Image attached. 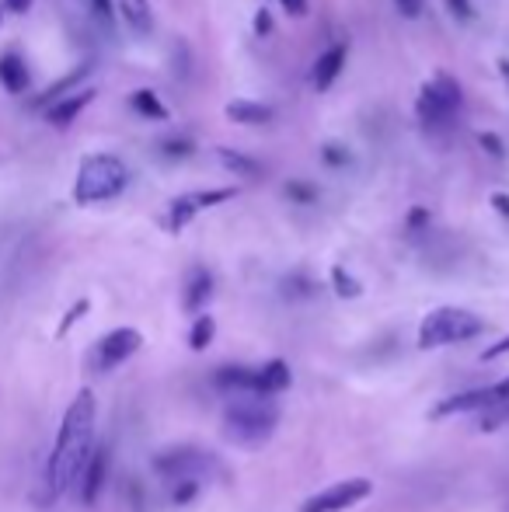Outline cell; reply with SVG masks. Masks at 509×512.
I'll use <instances>...</instances> for the list:
<instances>
[{
  "label": "cell",
  "instance_id": "cell-1",
  "mask_svg": "<svg viewBox=\"0 0 509 512\" xmlns=\"http://www.w3.org/2000/svg\"><path fill=\"white\" fill-rule=\"evenodd\" d=\"M95 394L81 391L74 401H70L67 415L60 422V432H56L53 453H49L46 464V485L53 495H63L70 488H77V478H81L84 464H88L91 450H95Z\"/></svg>",
  "mask_w": 509,
  "mask_h": 512
},
{
  "label": "cell",
  "instance_id": "cell-2",
  "mask_svg": "<svg viewBox=\"0 0 509 512\" xmlns=\"http://www.w3.org/2000/svg\"><path fill=\"white\" fill-rule=\"evenodd\" d=\"M213 387L234 398H276L279 391L290 387V366L283 359H272L265 366H220L213 373Z\"/></svg>",
  "mask_w": 509,
  "mask_h": 512
},
{
  "label": "cell",
  "instance_id": "cell-3",
  "mask_svg": "<svg viewBox=\"0 0 509 512\" xmlns=\"http://www.w3.org/2000/svg\"><path fill=\"white\" fill-rule=\"evenodd\" d=\"M126 182H129V171L116 154H95L77 171L74 199L81 206L105 203V199H116L126 189Z\"/></svg>",
  "mask_w": 509,
  "mask_h": 512
},
{
  "label": "cell",
  "instance_id": "cell-4",
  "mask_svg": "<svg viewBox=\"0 0 509 512\" xmlns=\"http://www.w3.org/2000/svg\"><path fill=\"white\" fill-rule=\"evenodd\" d=\"M485 331V321L464 307H440L429 310L419 324V349H443V345L471 342Z\"/></svg>",
  "mask_w": 509,
  "mask_h": 512
},
{
  "label": "cell",
  "instance_id": "cell-5",
  "mask_svg": "<svg viewBox=\"0 0 509 512\" xmlns=\"http://www.w3.org/2000/svg\"><path fill=\"white\" fill-rule=\"evenodd\" d=\"M154 471L161 474L168 485H203V481L224 474L220 460L210 450H196V446H171V450L157 453Z\"/></svg>",
  "mask_w": 509,
  "mask_h": 512
},
{
  "label": "cell",
  "instance_id": "cell-6",
  "mask_svg": "<svg viewBox=\"0 0 509 512\" xmlns=\"http://www.w3.org/2000/svg\"><path fill=\"white\" fill-rule=\"evenodd\" d=\"M276 408L262 398H234L231 405L224 411V425H227V436L234 443H245V446H258L276 432Z\"/></svg>",
  "mask_w": 509,
  "mask_h": 512
},
{
  "label": "cell",
  "instance_id": "cell-7",
  "mask_svg": "<svg viewBox=\"0 0 509 512\" xmlns=\"http://www.w3.org/2000/svg\"><path fill=\"white\" fill-rule=\"evenodd\" d=\"M509 401V377L499 380L492 387H475V391H464V394H454V398H443L440 405L433 408V418H450V415H464V411H489L503 408Z\"/></svg>",
  "mask_w": 509,
  "mask_h": 512
},
{
  "label": "cell",
  "instance_id": "cell-8",
  "mask_svg": "<svg viewBox=\"0 0 509 512\" xmlns=\"http://www.w3.org/2000/svg\"><path fill=\"white\" fill-rule=\"evenodd\" d=\"M461 112V88L450 81L447 74H440L419 98V119L426 126H447L454 115Z\"/></svg>",
  "mask_w": 509,
  "mask_h": 512
},
{
  "label": "cell",
  "instance_id": "cell-9",
  "mask_svg": "<svg viewBox=\"0 0 509 512\" xmlns=\"http://www.w3.org/2000/svg\"><path fill=\"white\" fill-rule=\"evenodd\" d=\"M374 492V485H370L367 478H346V481H335L332 488H325V492L311 495V499L300 506V512H346L353 509L356 502H363L367 495Z\"/></svg>",
  "mask_w": 509,
  "mask_h": 512
},
{
  "label": "cell",
  "instance_id": "cell-10",
  "mask_svg": "<svg viewBox=\"0 0 509 512\" xmlns=\"http://www.w3.org/2000/svg\"><path fill=\"white\" fill-rule=\"evenodd\" d=\"M140 345H143V335L136 328H116L95 345L91 363H95V370L109 373V370H116V366H123L129 356H136Z\"/></svg>",
  "mask_w": 509,
  "mask_h": 512
},
{
  "label": "cell",
  "instance_id": "cell-11",
  "mask_svg": "<svg viewBox=\"0 0 509 512\" xmlns=\"http://www.w3.org/2000/svg\"><path fill=\"white\" fill-rule=\"evenodd\" d=\"M105 478H109V450H105V446H95L88 464H84L81 478H77V495H81L84 506H95L98 495H102V488H105Z\"/></svg>",
  "mask_w": 509,
  "mask_h": 512
},
{
  "label": "cell",
  "instance_id": "cell-12",
  "mask_svg": "<svg viewBox=\"0 0 509 512\" xmlns=\"http://www.w3.org/2000/svg\"><path fill=\"white\" fill-rule=\"evenodd\" d=\"M231 196H234V189H217V192H192V196L175 199V203H171V220H168V227H171V230H182L185 223H189L192 216L199 213V209L217 206V203H227Z\"/></svg>",
  "mask_w": 509,
  "mask_h": 512
},
{
  "label": "cell",
  "instance_id": "cell-13",
  "mask_svg": "<svg viewBox=\"0 0 509 512\" xmlns=\"http://www.w3.org/2000/svg\"><path fill=\"white\" fill-rule=\"evenodd\" d=\"M342 67H346V46H332L328 53L318 56V63H314V88L325 91L335 84V77L342 74Z\"/></svg>",
  "mask_w": 509,
  "mask_h": 512
},
{
  "label": "cell",
  "instance_id": "cell-14",
  "mask_svg": "<svg viewBox=\"0 0 509 512\" xmlns=\"http://www.w3.org/2000/svg\"><path fill=\"white\" fill-rule=\"evenodd\" d=\"M95 98V91H81V95H70V98H63V102H56L53 108H46V119L53 122V126H70V122L77 119V115L84 112V105Z\"/></svg>",
  "mask_w": 509,
  "mask_h": 512
},
{
  "label": "cell",
  "instance_id": "cell-15",
  "mask_svg": "<svg viewBox=\"0 0 509 512\" xmlns=\"http://www.w3.org/2000/svg\"><path fill=\"white\" fill-rule=\"evenodd\" d=\"M0 84H4L11 95H18V91L28 88V67H25V60H21L18 53L0 56Z\"/></svg>",
  "mask_w": 509,
  "mask_h": 512
},
{
  "label": "cell",
  "instance_id": "cell-16",
  "mask_svg": "<svg viewBox=\"0 0 509 512\" xmlns=\"http://www.w3.org/2000/svg\"><path fill=\"white\" fill-rule=\"evenodd\" d=\"M210 293H213V276L206 269H192L189 283H185V310H192V314L203 310Z\"/></svg>",
  "mask_w": 509,
  "mask_h": 512
},
{
  "label": "cell",
  "instance_id": "cell-17",
  "mask_svg": "<svg viewBox=\"0 0 509 512\" xmlns=\"http://www.w3.org/2000/svg\"><path fill=\"white\" fill-rule=\"evenodd\" d=\"M227 119L245 122V126H262V122L272 119V108L262 102H245V98H238V102L227 105Z\"/></svg>",
  "mask_w": 509,
  "mask_h": 512
},
{
  "label": "cell",
  "instance_id": "cell-18",
  "mask_svg": "<svg viewBox=\"0 0 509 512\" xmlns=\"http://www.w3.org/2000/svg\"><path fill=\"white\" fill-rule=\"evenodd\" d=\"M217 154H220V161H224V168L238 171V175H245V178L262 175V164L252 161V157H245V154H238V150H217Z\"/></svg>",
  "mask_w": 509,
  "mask_h": 512
},
{
  "label": "cell",
  "instance_id": "cell-19",
  "mask_svg": "<svg viewBox=\"0 0 509 512\" xmlns=\"http://www.w3.org/2000/svg\"><path fill=\"white\" fill-rule=\"evenodd\" d=\"M129 105H133V112L147 115V119H164V115H168V108L157 102L154 91H133V95H129Z\"/></svg>",
  "mask_w": 509,
  "mask_h": 512
},
{
  "label": "cell",
  "instance_id": "cell-20",
  "mask_svg": "<svg viewBox=\"0 0 509 512\" xmlns=\"http://www.w3.org/2000/svg\"><path fill=\"white\" fill-rule=\"evenodd\" d=\"M119 7H123L126 21L136 28V32H150V7H147V0H119Z\"/></svg>",
  "mask_w": 509,
  "mask_h": 512
},
{
  "label": "cell",
  "instance_id": "cell-21",
  "mask_svg": "<svg viewBox=\"0 0 509 512\" xmlns=\"http://www.w3.org/2000/svg\"><path fill=\"white\" fill-rule=\"evenodd\" d=\"M213 331H217V324H213V317H210V314H206V317H196V324H192V331H189V345H192L196 352H203L206 345H210Z\"/></svg>",
  "mask_w": 509,
  "mask_h": 512
},
{
  "label": "cell",
  "instance_id": "cell-22",
  "mask_svg": "<svg viewBox=\"0 0 509 512\" xmlns=\"http://www.w3.org/2000/svg\"><path fill=\"white\" fill-rule=\"evenodd\" d=\"M335 290H339L342 297H360V283H356L353 276H346V269H335Z\"/></svg>",
  "mask_w": 509,
  "mask_h": 512
},
{
  "label": "cell",
  "instance_id": "cell-23",
  "mask_svg": "<svg viewBox=\"0 0 509 512\" xmlns=\"http://www.w3.org/2000/svg\"><path fill=\"white\" fill-rule=\"evenodd\" d=\"M509 422V401L503 408H496V411H489V415H482V429H499V425H506Z\"/></svg>",
  "mask_w": 509,
  "mask_h": 512
},
{
  "label": "cell",
  "instance_id": "cell-24",
  "mask_svg": "<svg viewBox=\"0 0 509 512\" xmlns=\"http://www.w3.org/2000/svg\"><path fill=\"white\" fill-rule=\"evenodd\" d=\"M443 4L450 7V14H454L457 21H471V18H475V11H471V0H443Z\"/></svg>",
  "mask_w": 509,
  "mask_h": 512
},
{
  "label": "cell",
  "instance_id": "cell-25",
  "mask_svg": "<svg viewBox=\"0 0 509 512\" xmlns=\"http://www.w3.org/2000/svg\"><path fill=\"white\" fill-rule=\"evenodd\" d=\"M394 7H398L405 18H419L422 7H426V0H394Z\"/></svg>",
  "mask_w": 509,
  "mask_h": 512
},
{
  "label": "cell",
  "instance_id": "cell-26",
  "mask_svg": "<svg viewBox=\"0 0 509 512\" xmlns=\"http://www.w3.org/2000/svg\"><path fill=\"white\" fill-rule=\"evenodd\" d=\"M91 4V11L98 14V21H105V25H109L112 21V0H88Z\"/></svg>",
  "mask_w": 509,
  "mask_h": 512
},
{
  "label": "cell",
  "instance_id": "cell-27",
  "mask_svg": "<svg viewBox=\"0 0 509 512\" xmlns=\"http://www.w3.org/2000/svg\"><path fill=\"white\" fill-rule=\"evenodd\" d=\"M506 352H509V335H506V338H499L496 345H489L482 359H499V356H506Z\"/></svg>",
  "mask_w": 509,
  "mask_h": 512
},
{
  "label": "cell",
  "instance_id": "cell-28",
  "mask_svg": "<svg viewBox=\"0 0 509 512\" xmlns=\"http://www.w3.org/2000/svg\"><path fill=\"white\" fill-rule=\"evenodd\" d=\"M164 154L185 157V154H192V143H164Z\"/></svg>",
  "mask_w": 509,
  "mask_h": 512
},
{
  "label": "cell",
  "instance_id": "cell-29",
  "mask_svg": "<svg viewBox=\"0 0 509 512\" xmlns=\"http://www.w3.org/2000/svg\"><path fill=\"white\" fill-rule=\"evenodd\" d=\"M279 4H283L286 11L293 14V18H300V14H307V0H279Z\"/></svg>",
  "mask_w": 509,
  "mask_h": 512
},
{
  "label": "cell",
  "instance_id": "cell-30",
  "mask_svg": "<svg viewBox=\"0 0 509 512\" xmlns=\"http://www.w3.org/2000/svg\"><path fill=\"white\" fill-rule=\"evenodd\" d=\"M290 196H297V199H304V203H307V199H314V192H311V185L293 182V185H290Z\"/></svg>",
  "mask_w": 509,
  "mask_h": 512
},
{
  "label": "cell",
  "instance_id": "cell-31",
  "mask_svg": "<svg viewBox=\"0 0 509 512\" xmlns=\"http://www.w3.org/2000/svg\"><path fill=\"white\" fill-rule=\"evenodd\" d=\"M84 310H88V300H81V304H77L74 310H70V317H67V321H63V324H60V335H63V331H67V328H70V324H74V321H77V317H81V314H84Z\"/></svg>",
  "mask_w": 509,
  "mask_h": 512
},
{
  "label": "cell",
  "instance_id": "cell-32",
  "mask_svg": "<svg viewBox=\"0 0 509 512\" xmlns=\"http://www.w3.org/2000/svg\"><path fill=\"white\" fill-rule=\"evenodd\" d=\"M28 4H32V0H4V7H7V11H14V14L28 11Z\"/></svg>",
  "mask_w": 509,
  "mask_h": 512
},
{
  "label": "cell",
  "instance_id": "cell-33",
  "mask_svg": "<svg viewBox=\"0 0 509 512\" xmlns=\"http://www.w3.org/2000/svg\"><path fill=\"white\" fill-rule=\"evenodd\" d=\"M325 157H328V164H346V154L335 147H325Z\"/></svg>",
  "mask_w": 509,
  "mask_h": 512
},
{
  "label": "cell",
  "instance_id": "cell-34",
  "mask_svg": "<svg viewBox=\"0 0 509 512\" xmlns=\"http://www.w3.org/2000/svg\"><path fill=\"white\" fill-rule=\"evenodd\" d=\"M255 21H258V32H269V21H272L269 14H265V11H258V18H255Z\"/></svg>",
  "mask_w": 509,
  "mask_h": 512
},
{
  "label": "cell",
  "instance_id": "cell-35",
  "mask_svg": "<svg viewBox=\"0 0 509 512\" xmlns=\"http://www.w3.org/2000/svg\"><path fill=\"white\" fill-rule=\"evenodd\" d=\"M482 147H489V150H492V154H496V157L503 154V150H499V143L492 140V136H482Z\"/></svg>",
  "mask_w": 509,
  "mask_h": 512
},
{
  "label": "cell",
  "instance_id": "cell-36",
  "mask_svg": "<svg viewBox=\"0 0 509 512\" xmlns=\"http://www.w3.org/2000/svg\"><path fill=\"white\" fill-rule=\"evenodd\" d=\"M492 203H496V209H503V213L509 216V199H506V196H496Z\"/></svg>",
  "mask_w": 509,
  "mask_h": 512
},
{
  "label": "cell",
  "instance_id": "cell-37",
  "mask_svg": "<svg viewBox=\"0 0 509 512\" xmlns=\"http://www.w3.org/2000/svg\"><path fill=\"white\" fill-rule=\"evenodd\" d=\"M0 14H4V7H0Z\"/></svg>",
  "mask_w": 509,
  "mask_h": 512
}]
</instances>
